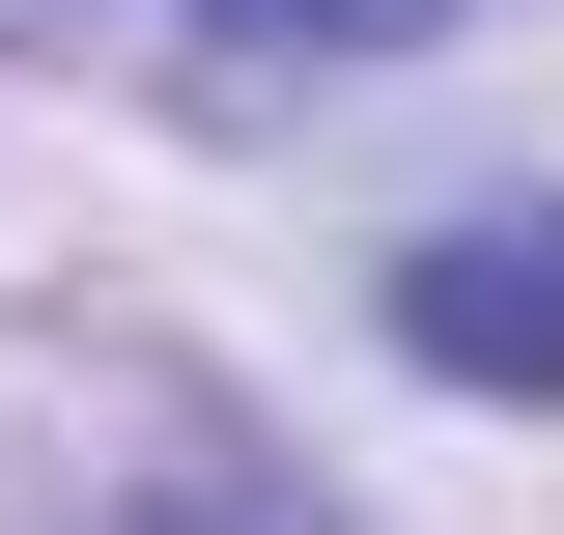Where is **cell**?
Instances as JSON below:
<instances>
[{
	"instance_id": "obj_1",
	"label": "cell",
	"mask_w": 564,
	"mask_h": 535,
	"mask_svg": "<svg viewBox=\"0 0 564 535\" xmlns=\"http://www.w3.org/2000/svg\"><path fill=\"white\" fill-rule=\"evenodd\" d=\"M0 535H339V507L170 338H0Z\"/></svg>"
},
{
	"instance_id": "obj_2",
	"label": "cell",
	"mask_w": 564,
	"mask_h": 535,
	"mask_svg": "<svg viewBox=\"0 0 564 535\" xmlns=\"http://www.w3.org/2000/svg\"><path fill=\"white\" fill-rule=\"evenodd\" d=\"M395 338L452 367V395H564V198H508V226H423V254H395Z\"/></svg>"
},
{
	"instance_id": "obj_3",
	"label": "cell",
	"mask_w": 564,
	"mask_h": 535,
	"mask_svg": "<svg viewBox=\"0 0 564 535\" xmlns=\"http://www.w3.org/2000/svg\"><path fill=\"white\" fill-rule=\"evenodd\" d=\"M198 29H254V57H395V29H452V0H198Z\"/></svg>"
},
{
	"instance_id": "obj_4",
	"label": "cell",
	"mask_w": 564,
	"mask_h": 535,
	"mask_svg": "<svg viewBox=\"0 0 564 535\" xmlns=\"http://www.w3.org/2000/svg\"><path fill=\"white\" fill-rule=\"evenodd\" d=\"M29 29H85V0H0V57H29Z\"/></svg>"
}]
</instances>
